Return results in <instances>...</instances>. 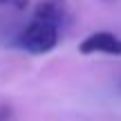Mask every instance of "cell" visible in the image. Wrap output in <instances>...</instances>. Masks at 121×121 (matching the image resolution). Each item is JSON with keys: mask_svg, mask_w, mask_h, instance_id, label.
Returning <instances> with one entry per match:
<instances>
[{"mask_svg": "<svg viewBox=\"0 0 121 121\" xmlns=\"http://www.w3.org/2000/svg\"><path fill=\"white\" fill-rule=\"evenodd\" d=\"M34 18L54 22L56 27H60L67 18V9H65V0H40L38 7L34 11Z\"/></svg>", "mask_w": 121, "mask_h": 121, "instance_id": "obj_3", "label": "cell"}, {"mask_svg": "<svg viewBox=\"0 0 121 121\" xmlns=\"http://www.w3.org/2000/svg\"><path fill=\"white\" fill-rule=\"evenodd\" d=\"M60 27L54 22L40 20V18H31V22L18 34V47H22L29 54H47L58 45Z\"/></svg>", "mask_w": 121, "mask_h": 121, "instance_id": "obj_1", "label": "cell"}, {"mask_svg": "<svg viewBox=\"0 0 121 121\" xmlns=\"http://www.w3.org/2000/svg\"><path fill=\"white\" fill-rule=\"evenodd\" d=\"M78 52L90 54H108V56H121V38L112 31H94L85 36L78 45Z\"/></svg>", "mask_w": 121, "mask_h": 121, "instance_id": "obj_2", "label": "cell"}, {"mask_svg": "<svg viewBox=\"0 0 121 121\" xmlns=\"http://www.w3.org/2000/svg\"><path fill=\"white\" fill-rule=\"evenodd\" d=\"M13 117V110H11V105H7V103H0V121H11Z\"/></svg>", "mask_w": 121, "mask_h": 121, "instance_id": "obj_5", "label": "cell"}, {"mask_svg": "<svg viewBox=\"0 0 121 121\" xmlns=\"http://www.w3.org/2000/svg\"><path fill=\"white\" fill-rule=\"evenodd\" d=\"M0 7H9V9H16V11H22V9L29 7V0H0Z\"/></svg>", "mask_w": 121, "mask_h": 121, "instance_id": "obj_4", "label": "cell"}]
</instances>
